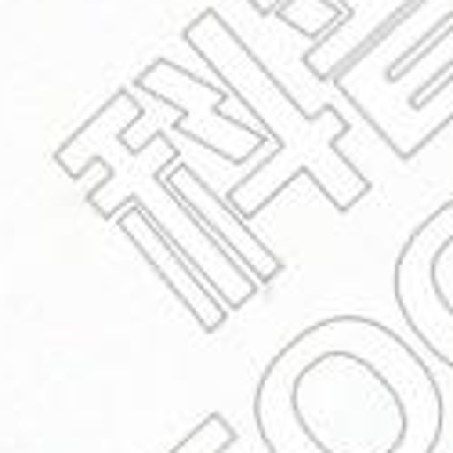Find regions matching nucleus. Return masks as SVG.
I'll use <instances>...</instances> for the list:
<instances>
[{"instance_id":"1","label":"nucleus","mask_w":453,"mask_h":453,"mask_svg":"<svg viewBox=\"0 0 453 453\" xmlns=\"http://www.w3.org/2000/svg\"><path fill=\"white\" fill-rule=\"evenodd\" d=\"M138 117H142V105H134L131 95H117L98 117H91L58 149L55 153L58 167L69 178H81L88 171V164H102L105 178L88 193V207L109 221L131 203L138 211H145L157 221V229L193 261V269L221 297V305L236 312L257 294V283L207 236L196 214L164 185V174L178 164L174 142L167 134H153L145 145L127 142V127Z\"/></svg>"},{"instance_id":"2","label":"nucleus","mask_w":453,"mask_h":453,"mask_svg":"<svg viewBox=\"0 0 453 453\" xmlns=\"http://www.w3.org/2000/svg\"><path fill=\"white\" fill-rule=\"evenodd\" d=\"M138 84L149 95H157L167 105L181 109V127L178 131L188 134L193 142H203L211 153H218L221 160L240 164V160H250L257 149H261V138L257 134H250L247 127L233 124L218 109L221 105V95L214 88H207L203 81L188 77V73H181V69H174L167 62H157Z\"/></svg>"},{"instance_id":"3","label":"nucleus","mask_w":453,"mask_h":453,"mask_svg":"<svg viewBox=\"0 0 453 453\" xmlns=\"http://www.w3.org/2000/svg\"><path fill=\"white\" fill-rule=\"evenodd\" d=\"M164 185L171 188V193L196 214V221L207 229V236L229 254L236 265L257 283V290L265 287L269 280L280 276V257L261 243L254 233H250V225L247 218L229 203V200H221L214 188L193 171V167H185V164H174L167 174H164Z\"/></svg>"},{"instance_id":"4","label":"nucleus","mask_w":453,"mask_h":453,"mask_svg":"<svg viewBox=\"0 0 453 453\" xmlns=\"http://www.w3.org/2000/svg\"><path fill=\"white\" fill-rule=\"evenodd\" d=\"M112 225L134 243V250L153 265V273L164 280V287L181 301V305L188 309V316H193L203 334H218L225 326V319H229V309L221 305V297L207 287V280L193 269V261H188L160 229L157 221L149 218L145 211H138L134 203L124 207L117 218H112Z\"/></svg>"},{"instance_id":"5","label":"nucleus","mask_w":453,"mask_h":453,"mask_svg":"<svg viewBox=\"0 0 453 453\" xmlns=\"http://www.w3.org/2000/svg\"><path fill=\"white\" fill-rule=\"evenodd\" d=\"M236 442V428L229 425L225 413H207V418L188 432L181 435L167 453H225Z\"/></svg>"}]
</instances>
